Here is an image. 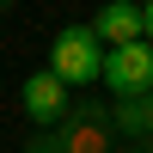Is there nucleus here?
<instances>
[{"label":"nucleus","instance_id":"20e7f679","mask_svg":"<svg viewBox=\"0 0 153 153\" xmlns=\"http://www.w3.org/2000/svg\"><path fill=\"white\" fill-rule=\"evenodd\" d=\"M19 104H25V117H31V129H55L61 110H68V86H61L49 68H37V74H25Z\"/></svg>","mask_w":153,"mask_h":153},{"label":"nucleus","instance_id":"9d476101","mask_svg":"<svg viewBox=\"0 0 153 153\" xmlns=\"http://www.w3.org/2000/svg\"><path fill=\"white\" fill-rule=\"evenodd\" d=\"M6 6H12V0H0V12H6Z\"/></svg>","mask_w":153,"mask_h":153},{"label":"nucleus","instance_id":"7ed1b4c3","mask_svg":"<svg viewBox=\"0 0 153 153\" xmlns=\"http://www.w3.org/2000/svg\"><path fill=\"white\" fill-rule=\"evenodd\" d=\"M55 135H61V153H110V110L104 104H92V98H80V110H61V123H55Z\"/></svg>","mask_w":153,"mask_h":153},{"label":"nucleus","instance_id":"1a4fd4ad","mask_svg":"<svg viewBox=\"0 0 153 153\" xmlns=\"http://www.w3.org/2000/svg\"><path fill=\"white\" fill-rule=\"evenodd\" d=\"M135 153H153V141H147V147H135Z\"/></svg>","mask_w":153,"mask_h":153},{"label":"nucleus","instance_id":"39448f33","mask_svg":"<svg viewBox=\"0 0 153 153\" xmlns=\"http://www.w3.org/2000/svg\"><path fill=\"white\" fill-rule=\"evenodd\" d=\"M92 37L104 49H123V43H141V0H104L92 19Z\"/></svg>","mask_w":153,"mask_h":153},{"label":"nucleus","instance_id":"f03ea898","mask_svg":"<svg viewBox=\"0 0 153 153\" xmlns=\"http://www.w3.org/2000/svg\"><path fill=\"white\" fill-rule=\"evenodd\" d=\"M98 80L110 86V98H147L153 86V43H123V49H104V68Z\"/></svg>","mask_w":153,"mask_h":153},{"label":"nucleus","instance_id":"9b49d317","mask_svg":"<svg viewBox=\"0 0 153 153\" xmlns=\"http://www.w3.org/2000/svg\"><path fill=\"white\" fill-rule=\"evenodd\" d=\"M147 104H153V86H147Z\"/></svg>","mask_w":153,"mask_h":153},{"label":"nucleus","instance_id":"0eeeda50","mask_svg":"<svg viewBox=\"0 0 153 153\" xmlns=\"http://www.w3.org/2000/svg\"><path fill=\"white\" fill-rule=\"evenodd\" d=\"M25 153H61V135H55V129H43V135H31V141H25Z\"/></svg>","mask_w":153,"mask_h":153},{"label":"nucleus","instance_id":"6e6552de","mask_svg":"<svg viewBox=\"0 0 153 153\" xmlns=\"http://www.w3.org/2000/svg\"><path fill=\"white\" fill-rule=\"evenodd\" d=\"M141 43H153V0H141Z\"/></svg>","mask_w":153,"mask_h":153},{"label":"nucleus","instance_id":"f257e3e1","mask_svg":"<svg viewBox=\"0 0 153 153\" xmlns=\"http://www.w3.org/2000/svg\"><path fill=\"white\" fill-rule=\"evenodd\" d=\"M98 68H104V43L92 37V25H61L49 37V74L61 86H98Z\"/></svg>","mask_w":153,"mask_h":153},{"label":"nucleus","instance_id":"423d86ee","mask_svg":"<svg viewBox=\"0 0 153 153\" xmlns=\"http://www.w3.org/2000/svg\"><path fill=\"white\" fill-rule=\"evenodd\" d=\"M110 135H129L135 147L153 141V104H147V98H117V110H110Z\"/></svg>","mask_w":153,"mask_h":153}]
</instances>
